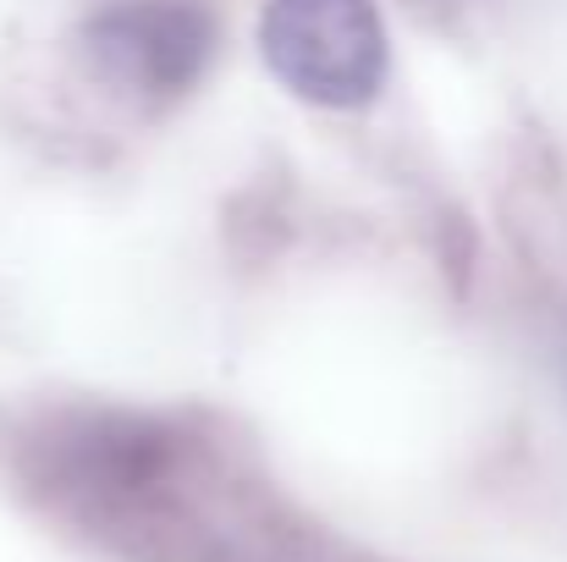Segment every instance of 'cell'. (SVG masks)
Instances as JSON below:
<instances>
[{"label":"cell","instance_id":"obj_1","mask_svg":"<svg viewBox=\"0 0 567 562\" xmlns=\"http://www.w3.org/2000/svg\"><path fill=\"white\" fill-rule=\"evenodd\" d=\"M259 50L298 100L326 111H359L385 83L375 0H270L259 17Z\"/></svg>","mask_w":567,"mask_h":562},{"label":"cell","instance_id":"obj_2","mask_svg":"<svg viewBox=\"0 0 567 562\" xmlns=\"http://www.w3.org/2000/svg\"><path fill=\"white\" fill-rule=\"evenodd\" d=\"M83 55L133 100H177L215 55V17L198 0H116L83 22Z\"/></svg>","mask_w":567,"mask_h":562}]
</instances>
